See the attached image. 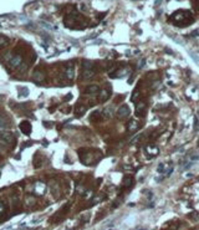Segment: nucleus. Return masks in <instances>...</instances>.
I'll list each match as a JSON object with an SVG mask.
<instances>
[{
  "label": "nucleus",
  "instance_id": "18",
  "mask_svg": "<svg viewBox=\"0 0 199 230\" xmlns=\"http://www.w3.org/2000/svg\"><path fill=\"white\" fill-rule=\"evenodd\" d=\"M8 44V39L4 36H0V48H3V46H5Z\"/></svg>",
  "mask_w": 199,
  "mask_h": 230
},
{
  "label": "nucleus",
  "instance_id": "23",
  "mask_svg": "<svg viewBox=\"0 0 199 230\" xmlns=\"http://www.w3.org/2000/svg\"><path fill=\"white\" fill-rule=\"evenodd\" d=\"M4 212H5V205H4V203L0 201V214H3Z\"/></svg>",
  "mask_w": 199,
  "mask_h": 230
},
{
  "label": "nucleus",
  "instance_id": "13",
  "mask_svg": "<svg viewBox=\"0 0 199 230\" xmlns=\"http://www.w3.org/2000/svg\"><path fill=\"white\" fill-rule=\"evenodd\" d=\"M86 110H87L86 105H78V106H76V108H75V115L82 116L86 112Z\"/></svg>",
  "mask_w": 199,
  "mask_h": 230
},
{
  "label": "nucleus",
  "instance_id": "14",
  "mask_svg": "<svg viewBox=\"0 0 199 230\" xmlns=\"http://www.w3.org/2000/svg\"><path fill=\"white\" fill-rule=\"evenodd\" d=\"M34 78H35V81L36 82H41V81H44V73L43 72H40V71H35L34 72Z\"/></svg>",
  "mask_w": 199,
  "mask_h": 230
},
{
  "label": "nucleus",
  "instance_id": "11",
  "mask_svg": "<svg viewBox=\"0 0 199 230\" xmlns=\"http://www.w3.org/2000/svg\"><path fill=\"white\" fill-rule=\"evenodd\" d=\"M96 75L95 70L94 69H84V72H82V76H84V78H92Z\"/></svg>",
  "mask_w": 199,
  "mask_h": 230
},
{
  "label": "nucleus",
  "instance_id": "24",
  "mask_svg": "<svg viewBox=\"0 0 199 230\" xmlns=\"http://www.w3.org/2000/svg\"><path fill=\"white\" fill-rule=\"evenodd\" d=\"M198 34H199V31H198V30H196V31H193V32H192V34H191V36H193V37H196V36H197Z\"/></svg>",
  "mask_w": 199,
  "mask_h": 230
},
{
  "label": "nucleus",
  "instance_id": "15",
  "mask_svg": "<svg viewBox=\"0 0 199 230\" xmlns=\"http://www.w3.org/2000/svg\"><path fill=\"white\" fill-rule=\"evenodd\" d=\"M132 183H133V179H132V177H126L123 179V187H126V188H129L132 185Z\"/></svg>",
  "mask_w": 199,
  "mask_h": 230
},
{
  "label": "nucleus",
  "instance_id": "8",
  "mask_svg": "<svg viewBox=\"0 0 199 230\" xmlns=\"http://www.w3.org/2000/svg\"><path fill=\"white\" fill-rule=\"evenodd\" d=\"M101 90H100V86L98 85H90L85 90V93H87V95H96V93H98Z\"/></svg>",
  "mask_w": 199,
  "mask_h": 230
},
{
  "label": "nucleus",
  "instance_id": "25",
  "mask_svg": "<svg viewBox=\"0 0 199 230\" xmlns=\"http://www.w3.org/2000/svg\"><path fill=\"white\" fill-rule=\"evenodd\" d=\"M1 124H4V118L0 116V126H1Z\"/></svg>",
  "mask_w": 199,
  "mask_h": 230
},
{
  "label": "nucleus",
  "instance_id": "4",
  "mask_svg": "<svg viewBox=\"0 0 199 230\" xmlns=\"http://www.w3.org/2000/svg\"><path fill=\"white\" fill-rule=\"evenodd\" d=\"M20 129H21V132L24 133V134H30L31 133V124H30V122L29 121H22L21 123H20Z\"/></svg>",
  "mask_w": 199,
  "mask_h": 230
},
{
  "label": "nucleus",
  "instance_id": "17",
  "mask_svg": "<svg viewBox=\"0 0 199 230\" xmlns=\"http://www.w3.org/2000/svg\"><path fill=\"white\" fill-rule=\"evenodd\" d=\"M165 168H167V166L162 163V164H159V166H158V168H157V172H158V173H164L165 172Z\"/></svg>",
  "mask_w": 199,
  "mask_h": 230
},
{
  "label": "nucleus",
  "instance_id": "12",
  "mask_svg": "<svg viewBox=\"0 0 199 230\" xmlns=\"http://www.w3.org/2000/svg\"><path fill=\"white\" fill-rule=\"evenodd\" d=\"M110 95H111V91L110 90H102V91H100V101L101 102L107 101L108 98H110Z\"/></svg>",
  "mask_w": 199,
  "mask_h": 230
},
{
  "label": "nucleus",
  "instance_id": "19",
  "mask_svg": "<svg viewBox=\"0 0 199 230\" xmlns=\"http://www.w3.org/2000/svg\"><path fill=\"white\" fill-rule=\"evenodd\" d=\"M84 69H94V64L91 61H85L84 62Z\"/></svg>",
  "mask_w": 199,
  "mask_h": 230
},
{
  "label": "nucleus",
  "instance_id": "1",
  "mask_svg": "<svg viewBox=\"0 0 199 230\" xmlns=\"http://www.w3.org/2000/svg\"><path fill=\"white\" fill-rule=\"evenodd\" d=\"M46 189H47V187H46L45 183L43 182H36L34 184V192L36 195H44L46 193Z\"/></svg>",
  "mask_w": 199,
  "mask_h": 230
},
{
  "label": "nucleus",
  "instance_id": "9",
  "mask_svg": "<svg viewBox=\"0 0 199 230\" xmlns=\"http://www.w3.org/2000/svg\"><path fill=\"white\" fill-rule=\"evenodd\" d=\"M145 112H146V103L145 102H140L136 106V115L142 117L143 115H145Z\"/></svg>",
  "mask_w": 199,
  "mask_h": 230
},
{
  "label": "nucleus",
  "instance_id": "3",
  "mask_svg": "<svg viewBox=\"0 0 199 230\" xmlns=\"http://www.w3.org/2000/svg\"><path fill=\"white\" fill-rule=\"evenodd\" d=\"M9 64H10V66H13V67H19V66H21V64H22V57L20 55H14V56H11L10 57V60H9Z\"/></svg>",
  "mask_w": 199,
  "mask_h": 230
},
{
  "label": "nucleus",
  "instance_id": "26",
  "mask_svg": "<svg viewBox=\"0 0 199 230\" xmlns=\"http://www.w3.org/2000/svg\"><path fill=\"white\" fill-rule=\"evenodd\" d=\"M162 1V0H157V1H156V5H158V4Z\"/></svg>",
  "mask_w": 199,
  "mask_h": 230
},
{
  "label": "nucleus",
  "instance_id": "16",
  "mask_svg": "<svg viewBox=\"0 0 199 230\" xmlns=\"http://www.w3.org/2000/svg\"><path fill=\"white\" fill-rule=\"evenodd\" d=\"M103 116L106 118H110V117H112V107H108V108H106L103 111Z\"/></svg>",
  "mask_w": 199,
  "mask_h": 230
},
{
  "label": "nucleus",
  "instance_id": "2",
  "mask_svg": "<svg viewBox=\"0 0 199 230\" xmlns=\"http://www.w3.org/2000/svg\"><path fill=\"white\" fill-rule=\"evenodd\" d=\"M0 139H1L3 143L9 144V143H13L14 141H15V137H14V134L10 133V132H1L0 133Z\"/></svg>",
  "mask_w": 199,
  "mask_h": 230
},
{
  "label": "nucleus",
  "instance_id": "7",
  "mask_svg": "<svg viewBox=\"0 0 199 230\" xmlns=\"http://www.w3.org/2000/svg\"><path fill=\"white\" fill-rule=\"evenodd\" d=\"M128 115H129V108H128V106H126V105L121 106L118 108V111H117V116L119 117V118H123V117H126Z\"/></svg>",
  "mask_w": 199,
  "mask_h": 230
},
{
  "label": "nucleus",
  "instance_id": "20",
  "mask_svg": "<svg viewBox=\"0 0 199 230\" xmlns=\"http://www.w3.org/2000/svg\"><path fill=\"white\" fill-rule=\"evenodd\" d=\"M138 98V90H135L133 91V93H132V97H131V101L132 102H135L136 100Z\"/></svg>",
  "mask_w": 199,
  "mask_h": 230
},
{
  "label": "nucleus",
  "instance_id": "21",
  "mask_svg": "<svg viewBox=\"0 0 199 230\" xmlns=\"http://www.w3.org/2000/svg\"><path fill=\"white\" fill-rule=\"evenodd\" d=\"M141 138H142V134H138L136 138H133V139L131 141V143H137V142H138V141H140Z\"/></svg>",
  "mask_w": 199,
  "mask_h": 230
},
{
  "label": "nucleus",
  "instance_id": "10",
  "mask_svg": "<svg viewBox=\"0 0 199 230\" xmlns=\"http://www.w3.org/2000/svg\"><path fill=\"white\" fill-rule=\"evenodd\" d=\"M65 77H66L67 80H70V81L73 80V77H75V70H73L72 66H68L66 70H65Z\"/></svg>",
  "mask_w": 199,
  "mask_h": 230
},
{
  "label": "nucleus",
  "instance_id": "5",
  "mask_svg": "<svg viewBox=\"0 0 199 230\" xmlns=\"http://www.w3.org/2000/svg\"><path fill=\"white\" fill-rule=\"evenodd\" d=\"M158 152H159V149L153 144H149L146 147V153L148 154V157H154L158 154Z\"/></svg>",
  "mask_w": 199,
  "mask_h": 230
},
{
  "label": "nucleus",
  "instance_id": "6",
  "mask_svg": "<svg viewBox=\"0 0 199 230\" xmlns=\"http://www.w3.org/2000/svg\"><path fill=\"white\" fill-rule=\"evenodd\" d=\"M140 128V123H138V121H136V120H131L128 122V124H127V129H128V132H136V131Z\"/></svg>",
  "mask_w": 199,
  "mask_h": 230
},
{
  "label": "nucleus",
  "instance_id": "22",
  "mask_svg": "<svg viewBox=\"0 0 199 230\" xmlns=\"http://www.w3.org/2000/svg\"><path fill=\"white\" fill-rule=\"evenodd\" d=\"M145 65H146V59H142L141 62H140V65H138V67H140V69H143V67H145Z\"/></svg>",
  "mask_w": 199,
  "mask_h": 230
}]
</instances>
